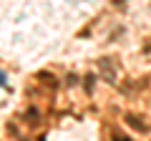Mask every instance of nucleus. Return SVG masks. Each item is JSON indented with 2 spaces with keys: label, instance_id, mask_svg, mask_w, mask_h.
Returning <instances> with one entry per match:
<instances>
[{
  "label": "nucleus",
  "instance_id": "1",
  "mask_svg": "<svg viewBox=\"0 0 151 141\" xmlns=\"http://www.w3.org/2000/svg\"><path fill=\"white\" fill-rule=\"evenodd\" d=\"M129 124L134 126V129H139V131H144V124H141V121L136 119V116H129Z\"/></svg>",
  "mask_w": 151,
  "mask_h": 141
}]
</instances>
